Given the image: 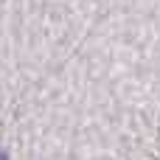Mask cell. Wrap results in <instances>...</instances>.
<instances>
[{"label":"cell","instance_id":"1","mask_svg":"<svg viewBox=\"0 0 160 160\" xmlns=\"http://www.w3.org/2000/svg\"><path fill=\"white\" fill-rule=\"evenodd\" d=\"M0 160H8V155H6V152H0Z\"/></svg>","mask_w":160,"mask_h":160}]
</instances>
